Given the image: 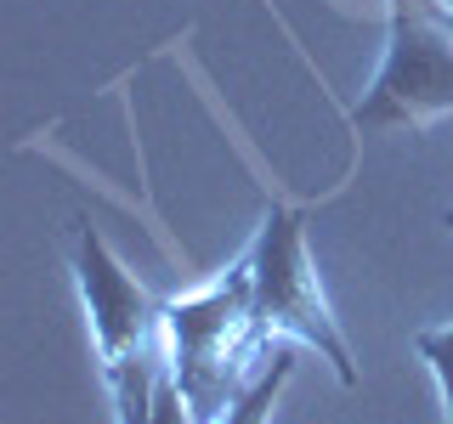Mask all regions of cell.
<instances>
[{
  "label": "cell",
  "mask_w": 453,
  "mask_h": 424,
  "mask_svg": "<svg viewBox=\"0 0 453 424\" xmlns=\"http://www.w3.org/2000/svg\"><path fill=\"white\" fill-rule=\"evenodd\" d=\"M165 367L176 379L181 402L198 424H221V413L244 396V362L261 357L255 334V283H250V254L210 277L204 289L181 294L165 306Z\"/></svg>",
  "instance_id": "cell-1"
},
{
  "label": "cell",
  "mask_w": 453,
  "mask_h": 424,
  "mask_svg": "<svg viewBox=\"0 0 453 424\" xmlns=\"http://www.w3.org/2000/svg\"><path fill=\"white\" fill-rule=\"evenodd\" d=\"M244 254H250V283H255V334H261V345L273 351V339H301L334 367L340 385H357L351 345L318 289V266H311V244H306V209L266 204L261 232H255V244Z\"/></svg>",
  "instance_id": "cell-2"
},
{
  "label": "cell",
  "mask_w": 453,
  "mask_h": 424,
  "mask_svg": "<svg viewBox=\"0 0 453 424\" xmlns=\"http://www.w3.org/2000/svg\"><path fill=\"white\" fill-rule=\"evenodd\" d=\"M453 113V23L442 0H391L386 57L380 74L351 108L363 136L425 131L431 119Z\"/></svg>",
  "instance_id": "cell-3"
},
{
  "label": "cell",
  "mask_w": 453,
  "mask_h": 424,
  "mask_svg": "<svg viewBox=\"0 0 453 424\" xmlns=\"http://www.w3.org/2000/svg\"><path fill=\"white\" fill-rule=\"evenodd\" d=\"M74 283H80L85 322H91V345H96L103 374H119L125 362H142L165 345L159 339L165 306L125 272V261L108 249V238L85 221L74 232Z\"/></svg>",
  "instance_id": "cell-4"
},
{
  "label": "cell",
  "mask_w": 453,
  "mask_h": 424,
  "mask_svg": "<svg viewBox=\"0 0 453 424\" xmlns=\"http://www.w3.org/2000/svg\"><path fill=\"white\" fill-rule=\"evenodd\" d=\"M414 357L431 367L436 390H442V413L453 424V322H448V329H419L414 334Z\"/></svg>",
  "instance_id": "cell-5"
},
{
  "label": "cell",
  "mask_w": 453,
  "mask_h": 424,
  "mask_svg": "<svg viewBox=\"0 0 453 424\" xmlns=\"http://www.w3.org/2000/svg\"><path fill=\"white\" fill-rule=\"evenodd\" d=\"M442 11H448V23H453V0H442Z\"/></svg>",
  "instance_id": "cell-6"
},
{
  "label": "cell",
  "mask_w": 453,
  "mask_h": 424,
  "mask_svg": "<svg viewBox=\"0 0 453 424\" xmlns=\"http://www.w3.org/2000/svg\"><path fill=\"white\" fill-rule=\"evenodd\" d=\"M442 221H448V232H453V209H448V216H442Z\"/></svg>",
  "instance_id": "cell-7"
}]
</instances>
